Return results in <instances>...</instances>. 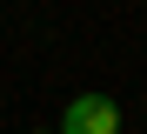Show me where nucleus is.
I'll list each match as a JSON object with an SVG mask.
<instances>
[{
	"mask_svg": "<svg viewBox=\"0 0 147 134\" xmlns=\"http://www.w3.org/2000/svg\"><path fill=\"white\" fill-rule=\"evenodd\" d=\"M60 134H120V101L114 94H74L60 107Z\"/></svg>",
	"mask_w": 147,
	"mask_h": 134,
	"instance_id": "nucleus-1",
	"label": "nucleus"
}]
</instances>
